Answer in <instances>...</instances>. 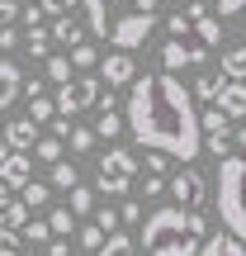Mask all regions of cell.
<instances>
[{"label": "cell", "instance_id": "41", "mask_svg": "<svg viewBox=\"0 0 246 256\" xmlns=\"http://www.w3.org/2000/svg\"><path fill=\"white\" fill-rule=\"evenodd\" d=\"M242 10H246V0H218V19H232Z\"/></svg>", "mask_w": 246, "mask_h": 256}, {"label": "cell", "instance_id": "1", "mask_svg": "<svg viewBox=\"0 0 246 256\" xmlns=\"http://www.w3.org/2000/svg\"><path fill=\"white\" fill-rule=\"evenodd\" d=\"M128 133L137 138V147L166 152L175 162H194L204 152L194 95L171 72H147L128 81Z\"/></svg>", "mask_w": 246, "mask_h": 256}, {"label": "cell", "instance_id": "22", "mask_svg": "<svg viewBox=\"0 0 246 256\" xmlns=\"http://www.w3.org/2000/svg\"><path fill=\"white\" fill-rule=\"evenodd\" d=\"M19 200H24L28 209H43V204L52 200V185H43V180H28L24 190H19Z\"/></svg>", "mask_w": 246, "mask_h": 256}, {"label": "cell", "instance_id": "32", "mask_svg": "<svg viewBox=\"0 0 246 256\" xmlns=\"http://www.w3.org/2000/svg\"><path fill=\"white\" fill-rule=\"evenodd\" d=\"M19 238H28V242H47V238H52V228H47V218H43V223L28 218L24 228H19Z\"/></svg>", "mask_w": 246, "mask_h": 256}, {"label": "cell", "instance_id": "28", "mask_svg": "<svg viewBox=\"0 0 246 256\" xmlns=\"http://www.w3.org/2000/svg\"><path fill=\"white\" fill-rule=\"evenodd\" d=\"M119 133H123V119H119L114 110H104V114H100V124H95V138H109V142H114Z\"/></svg>", "mask_w": 246, "mask_h": 256}, {"label": "cell", "instance_id": "30", "mask_svg": "<svg viewBox=\"0 0 246 256\" xmlns=\"http://www.w3.org/2000/svg\"><path fill=\"white\" fill-rule=\"evenodd\" d=\"M71 218H76L71 209H52V214H47V228H52V238H66V232H71Z\"/></svg>", "mask_w": 246, "mask_h": 256}, {"label": "cell", "instance_id": "14", "mask_svg": "<svg viewBox=\"0 0 246 256\" xmlns=\"http://www.w3.org/2000/svg\"><path fill=\"white\" fill-rule=\"evenodd\" d=\"M19 86H24V76H19L14 62H0V114L9 110V104L19 100Z\"/></svg>", "mask_w": 246, "mask_h": 256}, {"label": "cell", "instance_id": "33", "mask_svg": "<svg viewBox=\"0 0 246 256\" xmlns=\"http://www.w3.org/2000/svg\"><path fill=\"white\" fill-rule=\"evenodd\" d=\"M204 147H209L213 156H228L232 152V133H204Z\"/></svg>", "mask_w": 246, "mask_h": 256}, {"label": "cell", "instance_id": "18", "mask_svg": "<svg viewBox=\"0 0 246 256\" xmlns=\"http://www.w3.org/2000/svg\"><path fill=\"white\" fill-rule=\"evenodd\" d=\"M52 38H57V43H66V48H76V43H85V28L76 24L71 14H62V19H52Z\"/></svg>", "mask_w": 246, "mask_h": 256}, {"label": "cell", "instance_id": "5", "mask_svg": "<svg viewBox=\"0 0 246 256\" xmlns=\"http://www.w3.org/2000/svg\"><path fill=\"white\" fill-rule=\"evenodd\" d=\"M133 176H137V156L123 152V147H109L100 156V190L104 194H128L133 190Z\"/></svg>", "mask_w": 246, "mask_h": 256}, {"label": "cell", "instance_id": "8", "mask_svg": "<svg viewBox=\"0 0 246 256\" xmlns=\"http://www.w3.org/2000/svg\"><path fill=\"white\" fill-rule=\"evenodd\" d=\"M204 57H209V48H204V43H185V38H166V43H161V62H166V72L199 66Z\"/></svg>", "mask_w": 246, "mask_h": 256}, {"label": "cell", "instance_id": "38", "mask_svg": "<svg viewBox=\"0 0 246 256\" xmlns=\"http://www.w3.org/2000/svg\"><path fill=\"white\" fill-rule=\"evenodd\" d=\"M104 238H109V232H100V228H95V223H90V228H81V247H90V252L100 247Z\"/></svg>", "mask_w": 246, "mask_h": 256}, {"label": "cell", "instance_id": "6", "mask_svg": "<svg viewBox=\"0 0 246 256\" xmlns=\"http://www.w3.org/2000/svg\"><path fill=\"white\" fill-rule=\"evenodd\" d=\"M100 76H81V81H62L57 86V114H66V119H71V114H81V110H90L95 100H100Z\"/></svg>", "mask_w": 246, "mask_h": 256}, {"label": "cell", "instance_id": "27", "mask_svg": "<svg viewBox=\"0 0 246 256\" xmlns=\"http://www.w3.org/2000/svg\"><path fill=\"white\" fill-rule=\"evenodd\" d=\"M66 209H71V214H90V209H95V190H85V185L76 180V185H71V204H66Z\"/></svg>", "mask_w": 246, "mask_h": 256}, {"label": "cell", "instance_id": "20", "mask_svg": "<svg viewBox=\"0 0 246 256\" xmlns=\"http://www.w3.org/2000/svg\"><path fill=\"white\" fill-rule=\"evenodd\" d=\"M199 133H232V119L218 110V104H209V110L199 114Z\"/></svg>", "mask_w": 246, "mask_h": 256}, {"label": "cell", "instance_id": "40", "mask_svg": "<svg viewBox=\"0 0 246 256\" xmlns=\"http://www.w3.org/2000/svg\"><path fill=\"white\" fill-rule=\"evenodd\" d=\"M0 252H19V228H0Z\"/></svg>", "mask_w": 246, "mask_h": 256}, {"label": "cell", "instance_id": "37", "mask_svg": "<svg viewBox=\"0 0 246 256\" xmlns=\"http://www.w3.org/2000/svg\"><path fill=\"white\" fill-rule=\"evenodd\" d=\"M166 166H171V156H166V152H147V176H161Z\"/></svg>", "mask_w": 246, "mask_h": 256}, {"label": "cell", "instance_id": "43", "mask_svg": "<svg viewBox=\"0 0 246 256\" xmlns=\"http://www.w3.org/2000/svg\"><path fill=\"white\" fill-rule=\"evenodd\" d=\"M137 218H142V204H133V200H128L123 209H119V223H137Z\"/></svg>", "mask_w": 246, "mask_h": 256}, {"label": "cell", "instance_id": "15", "mask_svg": "<svg viewBox=\"0 0 246 256\" xmlns=\"http://www.w3.org/2000/svg\"><path fill=\"white\" fill-rule=\"evenodd\" d=\"M190 28H194V38H199L204 48H218L223 43V19H213L209 10H204L199 19H190Z\"/></svg>", "mask_w": 246, "mask_h": 256}, {"label": "cell", "instance_id": "45", "mask_svg": "<svg viewBox=\"0 0 246 256\" xmlns=\"http://www.w3.org/2000/svg\"><path fill=\"white\" fill-rule=\"evenodd\" d=\"M14 14H19V5H14V0H0V28H5Z\"/></svg>", "mask_w": 246, "mask_h": 256}, {"label": "cell", "instance_id": "9", "mask_svg": "<svg viewBox=\"0 0 246 256\" xmlns=\"http://www.w3.org/2000/svg\"><path fill=\"white\" fill-rule=\"evenodd\" d=\"M133 76H137V62H133V52H119V48H114V52L100 62V81L109 86V90H123V86L133 81Z\"/></svg>", "mask_w": 246, "mask_h": 256}, {"label": "cell", "instance_id": "46", "mask_svg": "<svg viewBox=\"0 0 246 256\" xmlns=\"http://www.w3.org/2000/svg\"><path fill=\"white\" fill-rule=\"evenodd\" d=\"M142 190H147V200H152V194H161V190H166V180H161V176H147Z\"/></svg>", "mask_w": 246, "mask_h": 256}, {"label": "cell", "instance_id": "11", "mask_svg": "<svg viewBox=\"0 0 246 256\" xmlns=\"http://www.w3.org/2000/svg\"><path fill=\"white\" fill-rule=\"evenodd\" d=\"M213 104H218V110L228 114L232 124L246 119V81H223V86H218V100H213Z\"/></svg>", "mask_w": 246, "mask_h": 256}, {"label": "cell", "instance_id": "3", "mask_svg": "<svg viewBox=\"0 0 246 256\" xmlns=\"http://www.w3.org/2000/svg\"><path fill=\"white\" fill-rule=\"evenodd\" d=\"M209 238V223L199 209H156L142 223V247L147 256H199V242Z\"/></svg>", "mask_w": 246, "mask_h": 256}, {"label": "cell", "instance_id": "23", "mask_svg": "<svg viewBox=\"0 0 246 256\" xmlns=\"http://www.w3.org/2000/svg\"><path fill=\"white\" fill-rule=\"evenodd\" d=\"M33 156H38V162H47V166L62 162V138H52V133L38 138V142H33Z\"/></svg>", "mask_w": 246, "mask_h": 256}, {"label": "cell", "instance_id": "26", "mask_svg": "<svg viewBox=\"0 0 246 256\" xmlns=\"http://www.w3.org/2000/svg\"><path fill=\"white\" fill-rule=\"evenodd\" d=\"M47 185H52V190H71L76 185V166L71 162H52V180Z\"/></svg>", "mask_w": 246, "mask_h": 256}, {"label": "cell", "instance_id": "2", "mask_svg": "<svg viewBox=\"0 0 246 256\" xmlns=\"http://www.w3.org/2000/svg\"><path fill=\"white\" fill-rule=\"evenodd\" d=\"M95 38H109L119 52H137L156 28V0H76Z\"/></svg>", "mask_w": 246, "mask_h": 256}, {"label": "cell", "instance_id": "29", "mask_svg": "<svg viewBox=\"0 0 246 256\" xmlns=\"http://www.w3.org/2000/svg\"><path fill=\"white\" fill-rule=\"evenodd\" d=\"M62 142H71V152H90V147H95V128H76L71 124V133H66Z\"/></svg>", "mask_w": 246, "mask_h": 256}, {"label": "cell", "instance_id": "49", "mask_svg": "<svg viewBox=\"0 0 246 256\" xmlns=\"http://www.w3.org/2000/svg\"><path fill=\"white\" fill-rule=\"evenodd\" d=\"M0 200H9V185H5V180H0Z\"/></svg>", "mask_w": 246, "mask_h": 256}, {"label": "cell", "instance_id": "50", "mask_svg": "<svg viewBox=\"0 0 246 256\" xmlns=\"http://www.w3.org/2000/svg\"><path fill=\"white\" fill-rule=\"evenodd\" d=\"M0 256H24V252H0Z\"/></svg>", "mask_w": 246, "mask_h": 256}, {"label": "cell", "instance_id": "31", "mask_svg": "<svg viewBox=\"0 0 246 256\" xmlns=\"http://www.w3.org/2000/svg\"><path fill=\"white\" fill-rule=\"evenodd\" d=\"M47 81H71V57H47Z\"/></svg>", "mask_w": 246, "mask_h": 256}, {"label": "cell", "instance_id": "21", "mask_svg": "<svg viewBox=\"0 0 246 256\" xmlns=\"http://www.w3.org/2000/svg\"><path fill=\"white\" fill-rule=\"evenodd\" d=\"M52 114H57V104H52V95H28V119L33 124H52Z\"/></svg>", "mask_w": 246, "mask_h": 256}, {"label": "cell", "instance_id": "44", "mask_svg": "<svg viewBox=\"0 0 246 256\" xmlns=\"http://www.w3.org/2000/svg\"><path fill=\"white\" fill-rule=\"evenodd\" d=\"M47 256H71V242L66 238H47Z\"/></svg>", "mask_w": 246, "mask_h": 256}, {"label": "cell", "instance_id": "10", "mask_svg": "<svg viewBox=\"0 0 246 256\" xmlns=\"http://www.w3.org/2000/svg\"><path fill=\"white\" fill-rule=\"evenodd\" d=\"M0 180H5L9 190H24V185L33 180V156L28 152H9L5 162H0Z\"/></svg>", "mask_w": 246, "mask_h": 256}, {"label": "cell", "instance_id": "42", "mask_svg": "<svg viewBox=\"0 0 246 256\" xmlns=\"http://www.w3.org/2000/svg\"><path fill=\"white\" fill-rule=\"evenodd\" d=\"M19 19H24V24L33 28V24H43L47 14H43V5H28V10H19Z\"/></svg>", "mask_w": 246, "mask_h": 256}, {"label": "cell", "instance_id": "39", "mask_svg": "<svg viewBox=\"0 0 246 256\" xmlns=\"http://www.w3.org/2000/svg\"><path fill=\"white\" fill-rule=\"evenodd\" d=\"M166 28H171V38H185V34H190V19H185V14H171V19H166Z\"/></svg>", "mask_w": 246, "mask_h": 256}, {"label": "cell", "instance_id": "36", "mask_svg": "<svg viewBox=\"0 0 246 256\" xmlns=\"http://www.w3.org/2000/svg\"><path fill=\"white\" fill-rule=\"evenodd\" d=\"M95 228H100V232H119V209H100Z\"/></svg>", "mask_w": 246, "mask_h": 256}, {"label": "cell", "instance_id": "16", "mask_svg": "<svg viewBox=\"0 0 246 256\" xmlns=\"http://www.w3.org/2000/svg\"><path fill=\"white\" fill-rule=\"evenodd\" d=\"M218 76H223V81H246V43L223 52V72Z\"/></svg>", "mask_w": 246, "mask_h": 256}, {"label": "cell", "instance_id": "48", "mask_svg": "<svg viewBox=\"0 0 246 256\" xmlns=\"http://www.w3.org/2000/svg\"><path fill=\"white\" fill-rule=\"evenodd\" d=\"M5 156H9V147H5V138H0V162H5Z\"/></svg>", "mask_w": 246, "mask_h": 256}, {"label": "cell", "instance_id": "24", "mask_svg": "<svg viewBox=\"0 0 246 256\" xmlns=\"http://www.w3.org/2000/svg\"><path fill=\"white\" fill-rule=\"evenodd\" d=\"M218 86H223V76H199V81L190 86V95L204 100V104H213V100H218Z\"/></svg>", "mask_w": 246, "mask_h": 256}, {"label": "cell", "instance_id": "4", "mask_svg": "<svg viewBox=\"0 0 246 256\" xmlns=\"http://www.w3.org/2000/svg\"><path fill=\"white\" fill-rule=\"evenodd\" d=\"M237 152L218 156V214L223 228L246 247V128H232Z\"/></svg>", "mask_w": 246, "mask_h": 256}, {"label": "cell", "instance_id": "7", "mask_svg": "<svg viewBox=\"0 0 246 256\" xmlns=\"http://www.w3.org/2000/svg\"><path fill=\"white\" fill-rule=\"evenodd\" d=\"M171 194H175V204H180V209H199V204L209 200V185H204V176L185 162L180 171L171 176Z\"/></svg>", "mask_w": 246, "mask_h": 256}, {"label": "cell", "instance_id": "17", "mask_svg": "<svg viewBox=\"0 0 246 256\" xmlns=\"http://www.w3.org/2000/svg\"><path fill=\"white\" fill-rule=\"evenodd\" d=\"M24 223H28V204L24 200H14V194L0 200V228H24Z\"/></svg>", "mask_w": 246, "mask_h": 256}, {"label": "cell", "instance_id": "35", "mask_svg": "<svg viewBox=\"0 0 246 256\" xmlns=\"http://www.w3.org/2000/svg\"><path fill=\"white\" fill-rule=\"evenodd\" d=\"M38 5H43V14L62 19V14H71V10H76V0H38Z\"/></svg>", "mask_w": 246, "mask_h": 256}, {"label": "cell", "instance_id": "12", "mask_svg": "<svg viewBox=\"0 0 246 256\" xmlns=\"http://www.w3.org/2000/svg\"><path fill=\"white\" fill-rule=\"evenodd\" d=\"M0 138H5L9 152H33V142H38V124H33V119H14V124L0 128Z\"/></svg>", "mask_w": 246, "mask_h": 256}, {"label": "cell", "instance_id": "34", "mask_svg": "<svg viewBox=\"0 0 246 256\" xmlns=\"http://www.w3.org/2000/svg\"><path fill=\"white\" fill-rule=\"evenodd\" d=\"M95 57H100V52H95L90 43H76L71 48V66H95Z\"/></svg>", "mask_w": 246, "mask_h": 256}, {"label": "cell", "instance_id": "47", "mask_svg": "<svg viewBox=\"0 0 246 256\" xmlns=\"http://www.w3.org/2000/svg\"><path fill=\"white\" fill-rule=\"evenodd\" d=\"M14 43H19V34H14V28L5 24V28H0V48H14Z\"/></svg>", "mask_w": 246, "mask_h": 256}, {"label": "cell", "instance_id": "19", "mask_svg": "<svg viewBox=\"0 0 246 256\" xmlns=\"http://www.w3.org/2000/svg\"><path fill=\"white\" fill-rule=\"evenodd\" d=\"M133 252H137V247H133V238H128V232H109V238L95 247V256H133Z\"/></svg>", "mask_w": 246, "mask_h": 256}, {"label": "cell", "instance_id": "13", "mask_svg": "<svg viewBox=\"0 0 246 256\" xmlns=\"http://www.w3.org/2000/svg\"><path fill=\"white\" fill-rule=\"evenodd\" d=\"M199 256H246V247L232 232H209V238L199 242Z\"/></svg>", "mask_w": 246, "mask_h": 256}, {"label": "cell", "instance_id": "25", "mask_svg": "<svg viewBox=\"0 0 246 256\" xmlns=\"http://www.w3.org/2000/svg\"><path fill=\"white\" fill-rule=\"evenodd\" d=\"M28 52H33V57H47V52H52V34H47L43 24L28 28Z\"/></svg>", "mask_w": 246, "mask_h": 256}]
</instances>
